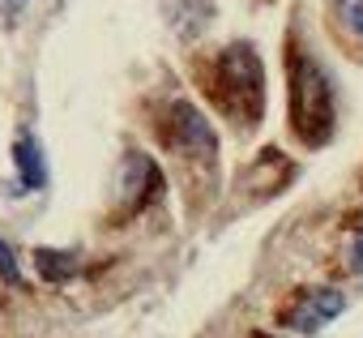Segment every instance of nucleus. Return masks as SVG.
<instances>
[{"instance_id":"obj_8","label":"nucleus","mask_w":363,"mask_h":338,"mask_svg":"<svg viewBox=\"0 0 363 338\" xmlns=\"http://www.w3.org/2000/svg\"><path fill=\"white\" fill-rule=\"evenodd\" d=\"M0 274H5L9 283H18V261H13V249L0 240Z\"/></svg>"},{"instance_id":"obj_1","label":"nucleus","mask_w":363,"mask_h":338,"mask_svg":"<svg viewBox=\"0 0 363 338\" xmlns=\"http://www.w3.org/2000/svg\"><path fill=\"white\" fill-rule=\"evenodd\" d=\"M197 82L206 90V99L235 124H257L261 107H265V73L261 60L248 43H231L227 52H218L214 60L197 65Z\"/></svg>"},{"instance_id":"obj_5","label":"nucleus","mask_w":363,"mask_h":338,"mask_svg":"<svg viewBox=\"0 0 363 338\" xmlns=\"http://www.w3.org/2000/svg\"><path fill=\"white\" fill-rule=\"evenodd\" d=\"M13 163H18V180H22V189L26 193H35V189H43L48 185V167H43V150H39V141L35 137H18L13 141Z\"/></svg>"},{"instance_id":"obj_11","label":"nucleus","mask_w":363,"mask_h":338,"mask_svg":"<svg viewBox=\"0 0 363 338\" xmlns=\"http://www.w3.org/2000/svg\"><path fill=\"white\" fill-rule=\"evenodd\" d=\"M257 338H269V334H257Z\"/></svg>"},{"instance_id":"obj_4","label":"nucleus","mask_w":363,"mask_h":338,"mask_svg":"<svg viewBox=\"0 0 363 338\" xmlns=\"http://www.w3.org/2000/svg\"><path fill=\"white\" fill-rule=\"evenodd\" d=\"M346 308V295L333 287H312V291H295V300L278 312L282 325L291 329H320L325 321H333Z\"/></svg>"},{"instance_id":"obj_3","label":"nucleus","mask_w":363,"mask_h":338,"mask_svg":"<svg viewBox=\"0 0 363 338\" xmlns=\"http://www.w3.org/2000/svg\"><path fill=\"white\" fill-rule=\"evenodd\" d=\"M158 137H162V146H167L171 154L189 158V163H210V167H214L218 137H214L210 120H206L193 103H184V99L167 103V111H162V120H158Z\"/></svg>"},{"instance_id":"obj_2","label":"nucleus","mask_w":363,"mask_h":338,"mask_svg":"<svg viewBox=\"0 0 363 338\" xmlns=\"http://www.w3.org/2000/svg\"><path fill=\"white\" fill-rule=\"evenodd\" d=\"M286 86H291V129H295V137L303 146H325L333 137V124H337L333 86H329L325 69L312 56H303L299 48H291Z\"/></svg>"},{"instance_id":"obj_6","label":"nucleus","mask_w":363,"mask_h":338,"mask_svg":"<svg viewBox=\"0 0 363 338\" xmlns=\"http://www.w3.org/2000/svg\"><path fill=\"white\" fill-rule=\"evenodd\" d=\"M35 266H39V274L48 283H60V278H69L77 270V257L73 253H60V249H39L35 253Z\"/></svg>"},{"instance_id":"obj_10","label":"nucleus","mask_w":363,"mask_h":338,"mask_svg":"<svg viewBox=\"0 0 363 338\" xmlns=\"http://www.w3.org/2000/svg\"><path fill=\"white\" fill-rule=\"evenodd\" d=\"M22 5H26V0H0V9H5V13H9V18H13V13H18V9H22Z\"/></svg>"},{"instance_id":"obj_9","label":"nucleus","mask_w":363,"mask_h":338,"mask_svg":"<svg viewBox=\"0 0 363 338\" xmlns=\"http://www.w3.org/2000/svg\"><path fill=\"white\" fill-rule=\"evenodd\" d=\"M350 270L354 274H363V231L354 236V244H350Z\"/></svg>"},{"instance_id":"obj_7","label":"nucleus","mask_w":363,"mask_h":338,"mask_svg":"<svg viewBox=\"0 0 363 338\" xmlns=\"http://www.w3.org/2000/svg\"><path fill=\"white\" fill-rule=\"evenodd\" d=\"M333 9H337V18H342L346 31L363 35V0H333Z\"/></svg>"}]
</instances>
